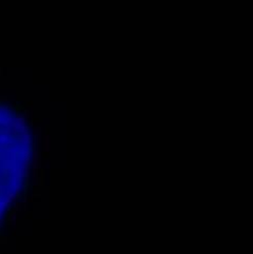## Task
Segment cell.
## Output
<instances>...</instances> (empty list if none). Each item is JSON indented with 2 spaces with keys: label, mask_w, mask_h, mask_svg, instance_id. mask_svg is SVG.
<instances>
[{
  "label": "cell",
  "mask_w": 253,
  "mask_h": 254,
  "mask_svg": "<svg viewBox=\"0 0 253 254\" xmlns=\"http://www.w3.org/2000/svg\"><path fill=\"white\" fill-rule=\"evenodd\" d=\"M43 149L45 152L50 151V135H44L43 137Z\"/></svg>",
  "instance_id": "277c9868"
},
{
  "label": "cell",
  "mask_w": 253,
  "mask_h": 254,
  "mask_svg": "<svg viewBox=\"0 0 253 254\" xmlns=\"http://www.w3.org/2000/svg\"><path fill=\"white\" fill-rule=\"evenodd\" d=\"M41 164V155L38 151H33L32 153V167L33 171H38Z\"/></svg>",
  "instance_id": "6da1fadb"
},
{
  "label": "cell",
  "mask_w": 253,
  "mask_h": 254,
  "mask_svg": "<svg viewBox=\"0 0 253 254\" xmlns=\"http://www.w3.org/2000/svg\"><path fill=\"white\" fill-rule=\"evenodd\" d=\"M33 132H34V135L38 136V137H39V138L41 137V132H42V130H41V128H40V127H38V126L34 127V128H33Z\"/></svg>",
  "instance_id": "5b68a950"
},
{
  "label": "cell",
  "mask_w": 253,
  "mask_h": 254,
  "mask_svg": "<svg viewBox=\"0 0 253 254\" xmlns=\"http://www.w3.org/2000/svg\"><path fill=\"white\" fill-rule=\"evenodd\" d=\"M16 198H17V194L16 193H14V192H9L8 193V195H6L5 197H4V202L6 203V204H9L10 203H14L16 200Z\"/></svg>",
  "instance_id": "7a4b0ae2"
},
{
  "label": "cell",
  "mask_w": 253,
  "mask_h": 254,
  "mask_svg": "<svg viewBox=\"0 0 253 254\" xmlns=\"http://www.w3.org/2000/svg\"><path fill=\"white\" fill-rule=\"evenodd\" d=\"M8 244V237L6 236H1L0 237V245H6Z\"/></svg>",
  "instance_id": "8992f818"
},
{
  "label": "cell",
  "mask_w": 253,
  "mask_h": 254,
  "mask_svg": "<svg viewBox=\"0 0 253 254\" xmlns=\"http://www.w3.org/2000/svg\"><path fill=\"white\" fill-rule=\"evenodd\" d=\"M8 221L10 224H12L14 226H16V221H17V212L16 211L12 210V212L9 214V217H8Z\"/></svg>",
  "instance_id": "3957f363"
},
{
  "label": "cell",
  "mask_w": 253,
  "mask_h": 254,
  "mask_svg": "<svg viewBox=\"0 0 253 254\" xmlns=\"http://www.w3.org/2000/svg\"><path fill=\"white\" fill-rule=\"evenodd\" d=\"M6 100H8L6 96H0V101H6Z\"/></svg>",
  "instance_id": "52a82bcc"
}]
</instances>
